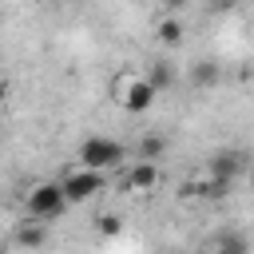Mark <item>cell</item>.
Segmentation results:
<instances>
[{
  "instance_id": "10",
  "label": "cell",
  "mask_w": 254,
  "mask_h": 254,
  "mask_svg": "<svg viewBox=\"0 0 254 254\" xmlns=\"http://www.w3.org/2000/svg\"><path fill=\"white\" fill-rule=\"evenodd\" d=\"M183 20L179 16H163L159 24H155V36H159V44H167V48H175V44H183Z\"/></svg>"
},
{
  "instance_id": "5",
  "label": "cell",
  "mask_w": 254,
  "mask_h": 254,
  "mask_svg": "<svg viewBox=\"0 0 254 254\" xmlns=\"http://www.w3.org/2000/svg\"><path fill=\"white\" fill-rule=\"evenodd\" d=\"M242 167H246V155H242V151H218V155L210 159V179L234 183V179L242 175Z\"/></svg>"
},
{
  "instance_id": "13",
  "label": "cell",
  "mask_w": 254,
  "mask_h": 254,
  "mask_svg": "<svg viewBox=\"0 0 254 254\" xmlns=\"http://www.w3.org/2000/svg\"><path fill=\"white\" fill-rule=\"evenodd\" d=\"M99 234H107V238L119 234V214H103V218H99Z\"/></svg>"
},
{
  "instance_id": "3",
  "label": "cell",
  "mask_w": 254,
  "mask_h": 254,
  "mask_svg": "<svg viewBox=\"0 0 254 254\" xmlns=\"http://www.w3.org/2000/svg\"><path fill=\"white\" fill-rule=\"evenodd\" d=\"M64 190H60V183H36L32 190H28V218H36V222H52V218H60L64 214Z\"/></svg>"
},
{
  "instance_id": "9",
  "label": "cell",
  "mask_w": 254,
  "mask_h": 254,
  "mask_svg": "<svg viewBox=\"0 0 254 254\" xmlns=\"http://www.w3.org/2000/svg\"><path fill=\"white\" fill-rule=\"evenodd\" d=\"M44 238H48V226H44V222H32V218H28V222H20V226H16V242H20L24 250L44 246Z\"/></svg>"
},
{
  "instance_id": "1",
  "label": "cell",
  "mask_w": 254,
  "mask_h": 254,
  "mask_svg": "<svg viewBox=\"0 0 254 254\" xmlns=\"http://www.w3.org/2000/svg\"><path fill=\"white\" fill-rule=\"evenodd\" d=\"M111 99H115L127 115H143V111L155 107V91L147 87V79H143L139 71H119V75L111 79Z\"/></svg>"
},
{
  "instance_id": "8",
  "label": "cell",
  "mask_w": 254,
  "mask_h": 254,
  "mask_svg": "<svg viewBox=\"0 0 254 254\" xmlns=\"http://www.w3.org/2000/svg\"><path fill=\"white\" fill-rule=\"evenodd\" d=\"M143 79H147V87L159 95V91H167V87L175 83V71H171V64H167V60H155V64L147 67V75H143Z\"/></svg>"
},
{
  "instance_id": "2",
  "label": "cell",
  "mask_w": 254,
  "mask_h": 254,
  "mask_svg": "<svg viewBox=\"0 0 254 254\" xmlns=\"http://www.w3.org/2000/svg\"><path fill=\"white\" fill-rule=\"evenodd\" d=\"M123 159H127V147H123L119 139L91 135V139L79 143V167H83V171H99V175H107V171L119 167Z\"/></svg>"
},
{
  "instance_id": "14",
  "label": "cell",
  "mask_w": 254,
  "mask_h": 254,
  "mask_svg": "<svg viewBox=\"0 0 254 254\" xmlns=\"http://www.w3.org/2000/svg\"><path fill=\"white\" fill-rule=\"evenodd\" d=\"M4 99H8V83L0 79V103H4Z\"/></svg>"
},
{
  "instance_id": "15",
  "label": "cell",
  "mask_w": 254,
  "mask_h": 254,
  "mask_svg": "<svg viewBox=\"0 0 254 254\" xmlns=\"http://www.w3.org/2000/svg\"><path fill=\"white\" fill-rule=\"evenodd\" d=\"M0 64H4V56H0Z\"/></svg>"
},
{
  "instance_id": "7",
  "label": "cell",
  "mask_w": 254,
  "mask_h": 254,
  "mask_svg": "<svg viewBox=\"0 0 254 254\" xmlns=\"http://www.w3.org/2000/svg\"><path fill=\"white\" fill-rule=\"evenodd\" d=\"M222 79V64L218 60H194L190 64V83L194 87H214Z\"/></svg>"
},
{
  "instance_id": "4",
  "label": "cell",
  "mask_w": 254,
  "mask_h": 254,
  "mask_svg": "<svg viewBox=\"0 0 254 254\" xmlns=\"http://www.w3.org/2000/svg\"><path fill=\"white\" fill-rule=\"evenodd\" d=\"M103 187H107V175H99V171H83V167H75V171H67V175L60 179L64 202H91Z\"/></svg>"
},
{
  "instance_id": "12",
  "label": "cell",
  "mask_w": 254,
  "mask_h": 254,
  "mask_svg": "<svg viewBox=\"0 0 254 254\" xmlns=\"http://www.w3.org/2000/svg\"><path fill=\"white\" fill-rule=\"evenodd\" d=\"M250 250V242H246V234H238V230H226L222 238H218V254H246Z\"/></svg>"
},
{
  "instance_id": "6",
  "label": "cell",
  "mask_w": 254,
  "mask_h": 254,
  "mask_svg": "<svg viewBox=\"0 0 254 254\" xmlns=\"http://www.w3.org/2000/svg\"><path fill=\"white\" fill-rule=\"evenodd\" d=\"M123 187L127 190H151V187H159V163H131L127 175H123Z\"/></svg>"
},
{
  "instance_id": "11",
  "label": "cell",
  "mask_w": 254,
  "mask_h": 254,
  "mask_svg": "<svg viewBox=\"0 0 254 254\" xmlns=\"http://www.w3.org/2000/svg\"><path fill=\"white\" fill-rule=\"evenodd\" d=\"M167 151V139L163 135H143V143H139V163H159V155Z\"/></svg>"
}]
</instances>
